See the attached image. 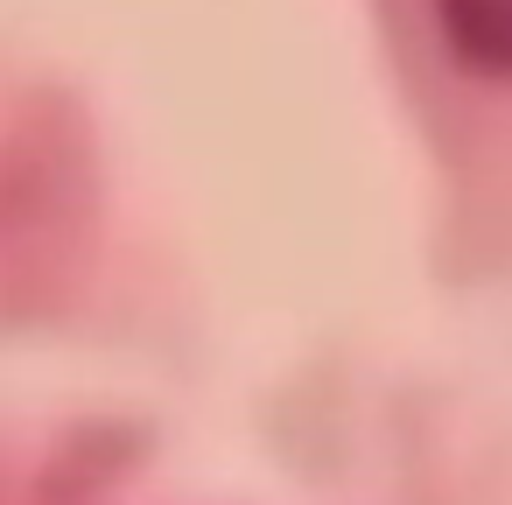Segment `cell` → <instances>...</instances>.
<instances>
[{
    "instance_id": "cell-1",
    "label": "cell",
    "mask_w": 512,
    "mask_h": 505,
    "mask_svg": "<svg viewBox=\"0 0 512 505\" xmlns=\"http://www.w3.org/2000/svg\"><path fill=\"white\" fill-rule=\"evenodd\" d=\"M106 498V442H43V456L0 463V505H92Z\"/></svg>"
},
{
    "instance_id": "cell-2",
    "label": "cell",
    "mask_w": 512,
    "mask_h": 505,
    "mask_svg": "<svg viewBox=\"0 0 512 505\" xmlns=\"http://www.w3.org/2000/svg\"><path fill=\"white\" fill-rule=\"evenodd\" d=\"M428 15L463 71L512 85V0H428Z\"/></svg>"
}]
</instances>
